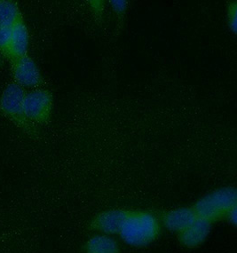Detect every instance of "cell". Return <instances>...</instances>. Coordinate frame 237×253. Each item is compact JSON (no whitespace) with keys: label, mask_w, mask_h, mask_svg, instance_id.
Wrapping results in <instances>:
<instances>
[{"label":"cell","mask_w":237,"mask_h":253,"mask_svg":"<svg viewBox=\"0 0 237 253\" xmlns=\"http://www.w3.org/2000/svg\"><path fill=\"white\" fill-rule=\"evenodd\" d=\"M159 233V224L154 215L149 212L128 213L119 232L128 245L143 246L156 239Z\"/></svg>","instance_id":"1"},{"label":"cell","mask_w":237,"mask_h":253,"mask_svg":"<svg viewBox=\"0 0 237 253\" xmlns=\"http://www.w3.org/2000/svg\"><path fill=\"white\" fill-rule=\"evenodd\" d=\"M237 197L236 189L221 188L202 198L196 205L194 211L198 218L210 222L227 216L231 210L237 207Z\"/></svg>","instance_id":"2"},{"label":"cell","mask_w":237,"mask_h":253,"mask_svg":"<svg viewBox=\"0 0 237 253\" xmlns=\"http://www.w3.org/2000/svg\"><path fill=\"white\" fill-rule=\"evenodd\" d=\"M26 92L17 84L10 83L0 96V112L28 134L34 133V125L27 119L23 111Z\"/></svg>","instance_id":"3"},{"label":"cell","mask_w":237,"mask_h":253,"mask_svg":"<svg viewBox=\"0 0 237 253\" xmlns=\"http://www.w3.org/2000/svg\"><path fill=\"white\" fill-rule=\"evenodd\" d=\"M52 109L53 97L46 90H33L26 93L23 99L24 115L34 126L46 122L50 118Z\"/></svg>","instance_id":"4"},{"label":"cell","mask_w":237,"mask_h":253,"mask_svg":"<svg viewBox=\"0 0 237 253\" xmlns=\"http://www.w3.org/2000/svg\"><path fill=\"white\" fill-rule=\"evenodd\" d=\"M14 83L21 87L36 89L43 83V79L35 61L29 55L11 61Z\"/></svg>","instance_id":"5"},{"label":"cell","mask_w":237,"mask_h":253,"mask_svg":"<svg viewBox=\"0 0 237 253\" xmlns=\"http://www.w3.org/2000/svg\"><path fill=\"white\" fill-rule=\"evenodd\" d=\"M210 222L202 218H197L190 226L181 232L180 240L188 247H196L206 239L210 232Z\"/></svg>","instance_id":"6"},{"label":"cell","mask_w":237,"mask_h":253,"mask_svg":"<svg viewBox=\"0 0 237 253\" xmlns=\"http://www.w3.org/2000/svg\"><path fill=\"white\" fill-rule=\"evenodd\" d=\"M29 31L23 21L12 27V38L9 60L12 61L28 55Z\"/></svg>","instance_id":"7"},{"label":"cell","mask_w":237,"mask_h":253,"mask_svg":"<svg viewBox=\"0 0 237 253\" xmlns=\"http://www.w3.org/2000/svg\"><path fill=\"white\" fill-rule=\"evenodd\" d=\"M128 212L121 210H112L101 214L95 221V226L99 230L106 235L119 233Z\"/></svg>","instance_id":"8"},{"label":"cell","mask_w":237,"mask_h":253,"mask_svg":"<svg viewBox=\"0 0 237 253\" xmlns=\"http://www.w3.org/2000/svg\"><path fill=\"white\" fill-rule=\"evenodd\" d=\"M198 218L195 211L189 208L174 210L167 214L164 222L171 231L181 232L190 226Z\"/></svg>","instance_id":"9"},{"label":"cell","mask_w":237,"mask_h":253,"mask_svg":"<svg viewBox=\"0 0 237 253\" xmlns=\"http://www.w3.org/2000/svg\"><path fill=\"white\" fill-rule=\"evenodd\" d=\"M22 21L21 10L15 2L0 0V27L12 28Z\"/></svg>","instance_id":"10"},{"label":"cell","mask_w":237,"mask_h":253,"mask_svg":"<svg viewBox=\"0 0 237 253\" xmlns=\"http://www.w3.org/2000/svg\"><path fill=\"white\" fill-rule=\"evenodd\" d=\"M87 253H118V243L109 235L92 236L86 245Z\"/></svg>","instance_id":"11"},{"label":"cell","mask_w":237,"mask_h":253,"mask_svg":"<svg viewBox=\"0 0 237 253\" xmlns=\"http://www.w3.org/2000/svg\"><path fill=\"white\" fill-rule=\"evenodd\" d=\"M12 38V28L0 27V52L9 59Z\"/></svg>","instance_id":"12"},{"label":"cell","mask_w":237,"mask_h":253,"mask_svg":"<svg viewBox=\"0 0 237 253\" xmlns=\"http://www.w3.org/2000/svg\"><path fill=\"white\" fill-rule=\"evenodd\" d=\"M110 4L111 7L118 14H123L127 8V2L126 1H123V0H113L110 1Z\"/></svg>","instance_id":"13"},{"label":"cell","mask_w":237,"mask_h":253,"mask_svg":"<svg viewBox=\"0 0 237 253\" xmlns=\"http://www.w3.org/2000/svg\"><path fill=\"white\" fill-rule=\"evenodd\" d=\"M237 4H234L230 6V10H229V25L234 33L237 32Z\"/></svg>","instance_id":"14"},{"label":"cell","mask_w":237,"mask_h":253,"mask_svg":"<svg viewBox=\"0 0 237 253\" xmlns=\"http://www.w3.org/2000/svg\"><path fill=\"white\" fill-rule=\"evenodd\" d=\"M227 217L235 225L236 222H237V207H235L234 209L231 210L229 213H228V215H227Z\"/></svg>","instance_id":"15"}]
</instances>
